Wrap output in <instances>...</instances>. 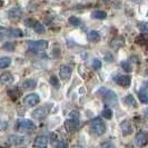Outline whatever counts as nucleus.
Returning a JSON list of instances; mask_svg holds the SVG:
<instances>
[{
	"label": "nucleus",
	"mask_w": 148,
	"mask_h": 148,
	"mask_svg": "<svg viewBox=\"0 0 148 148\" xmlns=\"http://www.w3.org/2000/svg\"><path fill=\"white\" fill-rule=\"evenodd\" d=\"M67 132H75L79 127V114L77 111L70 112V118L65 121Z\"/></svg>",
	"instance_id": "nucleus-1"
},
{
	"label": "nucleus",
	"mask_w": 148,
	"mask_h": 148,
	"mask_svg": "<svg viewBox=\"0 0 148 148\" xmlns=\"http://www.w3.org/2000/svg\"><path fill=\"white\" fill-rule=\"evenodd\" d=\"M90 132L92 134H95L97 136H100L106 132V125L101 121L100 118H96L94 119L91 123H90Z\"/></svg>",
	"instance_id": "nucleus-2"
},
{
	"label": "nucleus",
	"mask_w": 148,
	"mask_h": 148,
	"mask_svg": "<svg viewBox=\"0 0 148 148\" xmlns=\"http://www.w3.org/2000/svg\"><path fill=\"white\" fill-rule=\"evenodd\" d=\"M29 50L34 52H42L48 48V41L46 40H36V41H30L28 42Z\"/></svg>",
	"instance_id": "nucleus-3"
},
{
	"label": "nucleus",
	"mask_w": 148,
	"mask_h": 148,
	"mask_svg": "<svg viewBox=\"0 0 148 148\" xmlns=\"http://www.w3.org/2000/svg\"><path fill=\"white\" fill-rule=\"evenodd\" d=\"M98 94H103L104 101L107 105L117 104V96H116V94L114 91L108 90L107 88H100V90L98 91Z\"/></svg>",
	"instance_id": "nucleus-4"
},
{
	"label": "nucleus",
	"mask_w": 148,
	"mask_h": 148,
	"mask_svg": "<svg viewBox=\"0 0 148 148\" xmlns=\"http://www.w3.org/2000/svg\"><path fill=\"white\" fill-rule=\"evenodd\" d=\"M18 130L20 132H31V130H35L36 129V125L28 119H20L18 120Z\"/></svg>",
	"instance_id": "nucleus-5"
},
{
	"label": "nucleus",
	"mask_w": 148,
	"mask_h": 148,
	"mask_svg": "<svg viewBox=\"0 0 148 148\" xmlns=\"http://www.w3.org/2000/svg\"><path fill=\"white\" fill-rule=\"evenodd\" d=\"M25 22H26V25H27L28 27L32 28L37 34H44L45 32V27L41 25V22L32 20V19H27Z\"/></svg>",
	"instance_id": "nucleus-6"
},
{
	"label": "nucleus",
	"mask_w": 148,
	"mask_h": 148,
	"mask_svg": "<svg viewBox=\"0 0 148 148\" xmlns=\"http://www.w3.org/2000/svg\"><path fill=\"white\" fill-rule=\"evenodd\" d=\"M135 143L138 147H144L148 143L147 134L144 133V132H138L135 136Z\"/></svg>",
	"instance_id": "nucleus-7"
},
{
	"label": "nucleus",
	"mask_w": 148,
	"mask_h": 148,
	"mask_svg": "<svg viewBox=\"0 0 148 148\" xmlns=\"http://www.w3.org/2000/svg\"><path fill=\"white\" fill-rule=\"evenodd\" d=\"M39 101H40V98H39L37 94H29V95H27V96L25 97V99H23L25 105H27L29 107L36 106L37 104H39Z\"/></svg>",
	"instance_id": "nucleus-8"
},
{
	"label": "nucleus",
	"mask_w": 148,
	"mask_h": 148,
	"mask_svg": "<svg viewBox=\"0 0 148 148\" xmlns=\"http://www.w3.org/2000/svg\"><path fill=\"white\" fill-rule=\"evenodd\" d=\"M34 146L37 148H47L48 146V138L46 136H38L35 138Z\"/></svg>",
	"instance_id": "nucleus-9"
},
{
	"label": "nucleus",
	"mask_w": 148,
	"mask_h": 148,
	"mask_svg": "<svg viewBox=\"0 0 148 148\" xmlns=\"http://www.w3.org/2000/svg\"><path fill=\"white\" fill-rule=\"evenodd\" d=\"M48 112H49V109H48V108H46V107H40V108H37L36 110H34L32 116H34L35 118L41 119V118H45V117L48 115Z\"/></svg>",
	"instance_id": "nucleus-10"
},
{
	"label": "nucleus",
	"mask_w": 148,
	"mask_h": 148,
	"mask_svg": "<svg viewBox=\"0 0 148 148\" xmlns=\"http://www.w3.org/2000/svg\"><path fill=\"white\" fill-rule=\"evenodd\" d=\"M59 75L61 77V79H64V80L69 79L70 76H71V68L68 66H61L59 70Z\"/></svg>",
	"instance_id": "nucleus-11"
},
{
	"label": "nucleus",
	"mask_w": 148,
	"mask_h": 148,
	"mask_svg": "<svg viewBox=\"0 0 148 148\" xmlns=\"http://www.w3.org/2000/svg\"><path fill=\"white\" fill-rule=\"evenodd\" d=\"M14 82V76L8 73V71H5L0 75V82L3 84V85H9Z\"/></svg>",
	"instance_id": "nucleus-12"
},
{
	"label": "nucleus",
	"mask_w": 148,
	"mask_h": 148,
	"mask_svg": "<svg viewBox=\"0 0 148 148\" xmlns=\"http://www.w3.org/2000/svg\"><path fill=\"white\" fill-rule=\"evenodd\" d=\"M116 82L118 85L123 86V87H128V86H130L132 79H130L129 76H119L116 78Z\"/></svg>",
	"instance_id": "nucleus-13"
},
{
	"label": "nucleus",
	"mask_w": 148,
	"mask_h": 148,
	"mask_svg": "<svg viewBox=\"0 0 148 148\" xmlns=\"http://www.w3.org/2000/svg\"><path fill=\"white\" fill-rule=\"evenodd\" d=\"M120 128H121V132L124 133L125 136L129 135V134L132 133V130H133L132 124H130L129 120H124V121H121V123H120Z\"/></svg>",
	"instance_id": "nucleus-14"
},
{
	"label": "nucleus",
	"mask_w": 148,
	"mask_h": 148,
	"mask_svg": "<svg viewBox=\"0 0 148 148\" xmlns=\"http://www.w3.org/2000/svg\"><path fill=\"white\" fill-rule=\"evenodd\" d=\"M124 44H125V39L123 37H116L110 41L111 48H114V49H119L120 47L124 46Z\"/></svg>",
	"instance_id": "nucleus-15"
},
{
	"label": "nucleus",
	"mask_w": 148,
	"mask_h": 148,
	"mask_svg": "<svg viewBox=\"0 0 148 148\" xmlns=\"http://www.w3.org/2000/svg\"><path fill=\"white\" fill-rule=\"evenodd\" d=\"M8 15H9V18H10V19H19L22 16V11L20 8H17V7L11 8V9L9 10Z\"/></svg>",
	"instance_id": "nucleus-16"
},
{
	"label": "nucleus",
	"mask_w": 148,
	"mask_h": 148,
	"mask_svg": "<svg viewBox=\"0 0 148 148\" xmlns=\"http://www.w3.org/2000/svg\"><path fill=\"white\" fill-rule=\"evenodd\" d=\"M91 18L92 19H98V20H103L107 18V14L103 10H95L91 12Z\"/></svg>",
	"instance_id": "nucleus-17"
},
{
	"label": "nucleus",
	"mask_w": 148,
	"mask_h": 148,
	"mask_svg": "<svg viewBox=\"0 0 148 148\" xmlns=\"http://www.w3.org/2000/svg\"><path fill=\"white\" fill-rule=\"evenodd\" d=\"M8 96L10 97L12 100H17L19 97L21 96V91L18 88H12L8 90Z\"/></svg>",
	"instance_id": "nucleus-18"
},
{
	"label": "nucleus",
	"mask_w": 148,
	"mask_h": 148,
	"mask_svg": "<svg viewBox=\"0 0 148 148\" xmlns=\"http://www.w3.org/2000/svg\"><path fill=\"white\" fill-rule=\"evenodd\" d=\"M88 40L90 42H98V41L100 40V35H99V32H98V31H95V30L90 31L88 34Z\"/></svg>",
	"instance_id": "nucleus-19"
},
{
	"label": "nucleus",
	"mask_w": 148,
	"mask_h": 148,
	"mask_svg": "<svg viewBox=\"0 0 148 148\" xmlns=\"http://www.w3.org/2000/svg\"><path fill=\"white\" fill-rule=\"evenodd\" d=\"M23 34L20 29H17V28H11V29H8V37H15L19 38L22 37Z\"/></svg>",
	"instance_id": "nucleus-20"
},
{
	"label": "nucleus",
	"mask_w": 148,
	"mask_h": 148,
	"mask_svg": "<svg viewBox=\"0 0 148 148\" xmlns=\"http://www.w3.org/2000/svg\"><path fill=\"white\" fill-rule=\"evenodd\" d=\"M37 86V82L35 79H27L22 82V88L25 89H34Z\"/></svg>",
	"instance_id": "nucleus-21"
},
{
	"label": "nucleus",
	"mask_w": 148,
	"mask_h": 148,
	"mask_svg": "<svg viewBox=\"0 0 148 148\" xmlns=\"http://www.w3.org/2000/svg\"><path fill=\"white\" fill-rule=\"evenodd\" d=\"M138 97H139V100L141 103L148 104V91L146 89H140L138 92Z\"/></svg>",
	"instance_id": "nucleus-22"
},
{
	"label": "nucleus",
	"mask_w": 148,
	"mask_h": 148,
	"mask_svg": "<svg viewBox=\"0 0 148 148\" xmlns=\"http://www.w3.org/2000/svg\"><path fill=\"white\" fill-rule=\"evenodd\" d=\"M23 140H25L23 137H21V136H17V135H15V136H10V137H9V141H10L11 144H14V145L22 144Z\"/></svg>",
	"instance_id": "nucleus-23"
},
{
	"label": "nucleus",
	"mask_w": 148,
	"mask_h": 148,
	"mask_svg": "<svg viewBox=\"0 0 148 148\" xmlns=\"http://www.w3.org/2000/svg\"><path fill=\"white\" fill-rule=\"evenodd\" d=\"M11 64V59L9 57H2L0 58V69H6L10 66Z\"/></svg>",
	"instance_id": "nucleus-24"
},
{
	"label": "nucleus",
	"mask_w": 148,
	"mask_h": 148,
	"mask_svg": "<svg viewBox=\"0 0 148 148\" xmlns=\"http://www.w3.org/2000/svg\"><path fill=\"white\" fill-rule=\"evenodd\" d=\"M135 42L137 45H140V46H145L148 42V38L145 35H139L138 37L135 39Z\"/></svg>",
	"instance_id": "nucleus-25"
},
{
	"label": "nucleus",
	"mask_w": 148,
	"mask_h": 148,
	"mask_svg": "<svg viewBox=\"0 0 148 148\" xmlns=\"http://www.w3.org/2000/svg\"><path fill=\"white\" fill-rule=\"evenodd\" d=\"M125 103H126L128 106H130V107H136V106H137V103H136L135 98H134L132 95L126 96V98H125Z\"/></svg>",
	"instance_id": "nucleus-26"
},
{
	"label": "nucleus",
	"mask_w": 148,
	"mask_h": 148,
	"mask_svg": "<svg viewBox=\"0 0 148 148\" xmlns=\"http://www.w3.org/2000/svg\"><path fill=\"white\" fill-rule=\"evenodd\" d=\"M69 23L73 25V26H79V25L82 23V20H80L79 18L75 17V16H71V17L69 18Z\"/></svg>",
	"instance_id": "nucleus-27"
},
{
	"label": "nucleus",
	"mask_w": 148,
	"mask_h": 148,
	"mask_svg": "<svg viewBox=\"0 0 148 148\" xmlns=\"http://www.w3.org/2000/svg\"><path fill=\"white\" fill-rule=\"evenodd\" d=\"M103 116L106 119H110L112 117V110H111L110 108H105L104 110H103Z\"/></svg>",
	"instance_id": "nucleus-28"
},
{
	"label": "nucleus",
	"mask_w": 148,
	"mask_h": 148,
	"mask_svg": "<svg viewBox=\"0 0 148 148\" xmlns=\"http://www.w3.org/2000/svg\"><path fill=\"white\" fill-rule=\"evenodd\" d=\"M121 68L127 71V73H130L132 71V66H130V62H128V61H121Z\"/></svg>",
	"instance_id": "nucleus-29"
},
{
	"label": "nucleus",
	"mask_w": 148,
	"mask_h": 148,
	"mask_svg": "<svg viewBox=\"0 0 148 148\" xmlns=\"http://www.w3.org/2000/svg\"><path fill=\"white\" fill-rule=\"evenodd\" d=\"M49 82L51 84L53 87H57V88H58V87L60 86V85H59V80H58V78H57L56 76H51V77H50V79H49Z\"/></svg>",
	"instance_id": "nucleus-30"
},
{
	"label": "nucleus",
	"mask_w": 148,
	"mask_h": 148,
	"mask_svg": "<svg viewBox=\"0 0 148 148\" xmlns=\"http://www.w3.org/2000/svg\"><path fill=\"white\" fill-rule=\"evenodd\" d=\"M2 48H3L5 50H9V51H11V50H14V49H15V44H12V42H6V44L2 46Z\"/></svg>",
	"instance_id": "nucleus-31"
},
{
	"label": "nucleus",
	"mask_w": 148,
	"mask_h": 148,
	"mask_svg": "<svg viewBox=\"0 0 148 148\" xmlns=\"http://www.w3.org/2000/svg\"><path fill=\"white\" fill-rule=\"evenodd\" d=\"M101 67V61L98 59H94L92 60V68L94 69H100Z\"/></svg>",
	"instance_id": "nucleus-32"
},
{
	"label": "nucleus",
	"mask_w": 148,
	"mask_h": 148,
	"mask_svg": "<svg viewBox=\"0 0 148 148\" xmlns=\"http://www.w3.org/2000/svg\"><path fill=\"white\" fill-rule=\"evenodd\" d=\"M138 28H139L141 31H148V23L139 22V23H138Z\"/></svg>",
	"instance_id": "nucleus-33"
},
{
	"label": "nucleus",
	"mask_w": 148,
	"mask_h": 148,
	"mask_svg": "<svg viewBox=\"0 0 148 148\" xmlns=\"http://www.w3.org/2000/svg\"><path fill=\"white\" fill-rule=\"evenodd\" d=\"M100 148H115V146L112 145V143H110V141H106L104 144H101Z\"/></svg>",
	"instance_id": "nucleus-34"
},
{
	"label": "nucleus",
	"mask_w": 148,
	"mask_h": 148,
	"mask_svg": "<svg viewBox=\"0 0 148 148\" xmlns=\"http://www.w3.org/2000/svg\"><path fill=\"white\" fill-rule=\"evenodd\" d=\"M0 36H7L8 37V29L0 26Z\"/></svg>",
	"instance_id": "nucleus-35"
},
{
	"label": "nucleus",
	"mask_w": 148,
	"mask_h": 148,
	"mask_svg": "<svg viewBox=\"0 0 148 148\" xmlns=\"http://www.w3.org/2000/svg\"><path fill=\"white\" fill-rule=\"evenodd\" d=\"M57 148H67V144L62 140L58 141V144H57Z\"/></svg>",
	"instance_id": "nucleus-36"
},
{
	"label": "nucleus",
	"mask_w": 148,
	"mask_h": 148,
	"mask_svg": "<svg viewBox=\"0 0 148 148\" xmlns=\"http://www.w3.org/2000/svg\"><path fill=\"white\" fill-rule=\"evenodd\" d=\"M74 148H82V146H74Z\"/></svg>",
	"instance_id": "nucleus-37"
},
{
	"label": "nucleus",
	"mask_w": 148,
	"mask_h": 148,
	"mask_svg": "<svg viewBox=\"0 0 148 148\" xmlns=\"http://www.w3.org/2000/svg\"><path fill=\"white\" fill-rule=\"evenodd\" d=\"M147 86H148V82H147Z\"/></svg>",
	"instance_id": "nucleus-38"
}]
</instances>
